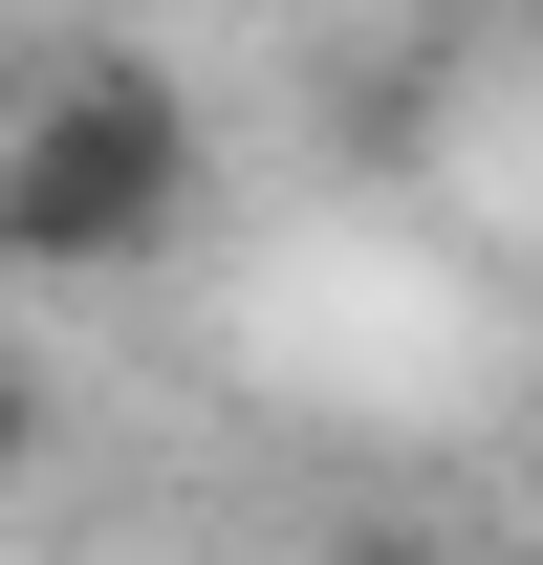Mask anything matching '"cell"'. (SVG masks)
<instances>
[{
	"label": "cell",
	"mask_w": 543,
	"mask_h": 565,
	"mask_svg": "<svg viewBox=\"0 0 543 565\" xmlns=\"http://www.w3.org/2000/svg\"><path fill=\"white\" fill-rule=\"evenodd\" d=\"M196 217V109L152 66H44L0 109V262L22 282H131Z\"/></svg>",
	"instance_id": "1"
},
{
	"label": "cell",
	"mask_w": 543,
	"mask_h": 565,
	"mask_svg": "<svg viewBox=\"0 0 543 565\" xmlns=\"http://www.w3.org/2000/svg\"><path fill=\"white\" fill-rule=\"evenodd\" d=\"M22 435H44V414H22V370H0V457H22Z\"/></svg>",
	"instance_id": "2"
}]
</instances>
